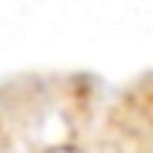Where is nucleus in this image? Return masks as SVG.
<instances>
[]
</instances>
